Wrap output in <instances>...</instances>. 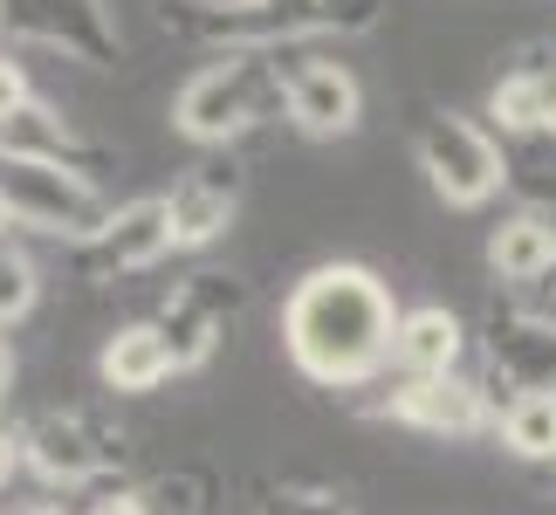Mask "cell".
<instances>
[{
	"label": "cell",
	"instance_id": "cell-1",
	"mask_svg": "<svg viewBox=\"0 0 556 515\" xmlns=\"http://www.w3.org/2000/svg\"><path fill=\"white\" fill-rule=\"evenodd\" d=\"M399 316L405 310L392 303V282H384V275H371L365 262H324L289 289L282 343H289L295 372L309 385L351 392V385H365L392 364Z\"/></svg>",
	"mask_w": 556,
	"mask_h": 515
},
{
	"label": "cell",
	"instance_id": "cell-2",
	"mask_svg": "<svg viewBox=\"0 0 556 515\" xmlns=\"http://www.w3.org/2000/svg\"><path fill=\"white\" fill-rule=\"evenodd\" d=\"M378 21H384V0H248V8L179 0V8H165V28L220 41V49H262V55L303 35H371Z\"/></svg>",
	"mask_w": 556,
	"mask_h": 515
},
{
	"label": "cell",
	"instance_id": "cell-3",
	"mask_svg": "<svg viewBox=\"0 0 556 515\" xmlns=\"http://www.w3.org/2000/svg\"><path fill=\"white\" fill-rule=\"evenodd\" d=\"M268 111H282V62L262 49H220L173 97V131L192 145H233Z\"/></svg>",
	"mask_w": 556,
	"mask_h": 515
},
{
	"label": "cell",
	"instance_id": "cell-4",
	"mask_svg": "<svg viewBox=\"0 0 556 515\" xmlns=\"http://www.w3.org/2000/svg\"><path fill=\"white\" fill-rule=\"evenodd\" d=\"M0 206H8L14 227L49 234V241H70V248H83L103 221H111L103 192L90 186V172L28 165V159H8V165H0Z\"/></svg>",
	"mask_w": 556,
	"mask_h": 515
},
{
	"label": "cell",
	"instance_id": "cell-5",
	"mask_svg": "<svg viewBox=\"0 0 556 515\" xmlns=\"http://www.w3.org/2000/svg\"><path fill=\"white\" fill-rule=\"evenodd\" d=\"M413 152H419L426 186H433L446 206H488L502 192V145H495V131H481V124L460 117V111H426Z\"/></svg>",
	"mask_w": 556,
	"mask_h": 515
},
{
	"label": "cell",
	"instance_id": "cell-6",
	"mask_svg": "<svg viewBox=\"0 0 556 515\" xmlns=\"http://www.w3.org/2000/svg\"><path fill=\"white\" fill-rule=\"evenodd\" d=\"M0 28H14L21 41H41V49H62L90 62V70L124 62V28L111 0H0Z\"/></svg>",
	"mask_w": 556,
	"mask_h": 515
},
{
	"label": "cell",
	"instance_id": "cell-7",
	"mask_svg": "<svg viewBox=\"0 0 556 515\" xmlns=\"http://www.w3.org/2000/svg\"><path fill=\"white\" fill-rule=\"evenodd\" d=\"M124 454H131L124 434L111 419H97V413H49V419H35L28 434H21V461L55 488L103 481L111 467H124Z\"/></svg>",
	"mask_w": 556,
	"mask_h": 515
},
{
	"label": "cell",
	"instance_id": "cell-8",
	"mask_svg": "<svg viewBox=\"0 0 556 515\" xmlns=\"http://www.w3.org/2000/svg\"><path fill=\"white\" fill-rule=\"evenodd\" d=\"M173 254V213H165V192H144V200L111 206L90 241L76 248V275L83 282H124V275H144Z\"/></svg>",
	"mask_w": 556,
	"mask_h": 515
},
{
	"label": "cell",
	"instance_id": "cell-9",
	"mask_svg": "<svg viewBox=\"0 0 556 515\" xmlns=\"http://www.w3.org/2000/svg\"><path fill=\"white\" fill-rule=\"evenodd\" d=\"M241 310H248V282L241 275H220V268L192 275V282H179L173 296H165L159 337H165V351H173L179 372H200V364L220 351V337H227V324Z\"/></svg>",
	"mask_w": 556,
	"mask_h": 515
},
{
	"label": "cell",
	"instance_id": "cell-10",
	"mask_svg": "<svg viewBox=\"0 0 556 515\" xmlns=\"http://www.w3.org/2000/svg\"><path fill=\"white\" fill-rule=\"evenodd\" d=\"M282 111L303 138H351L365 124V90H357V76L344 62L303 55L282 70Z\"/></svg>",
	"mask_w": 556,
	"mask_h": 515
},
{
	"label": "cell",
	"instance_id": "cell-11",
	"mask_svg": "<svg viewBox=\"0 0 556 515\" xmlns=\"http://www.w3.org/2000/svg\"><path fill=\"white\" fill-rule=\"evenodd\" d=\"M384 419L413 426V434H433V440H475L488 426V385H467V378H399V392L378 405Z\"/></svg>",
	"mask_w": 556,
	"mask_h": 515
},
{
	"label": "cell",
	"instance_id": "cell-12",
	"mask_svg": "<svg viewBox=\"0 0 556 515\" xmlns=\"http://www.w3.org/2000/svg\"><path fill=\"white\" fill-rule=\"evenodd\" d=\"M488 372L516 392H556V316L495 310L488 316Z\"/></svg>",
	"mask_w": 556,
	"mask_h": 515
},
{
	"label": "cell",
	"instance_id": "cell-13",
	"mask_svg": "<svg viewBox=\"0 0 556 515\" xmlns=\"http://www.w3.org/2000/svg\"><path fill=\"white\" fill-rule=\"evenodd\" d=\"M165 213H173V248H206L220 241L241 213V165L233 159H206L192 165L186 179L165 192Z\"/></svg>",
	"mask_w": 556,
	"mask_h": 515
},
{
	"label": "cell",
	"instance_id": "cell-14",
	"mask_svg": "<svg viewBox=\"0 0 556 515\" xmlns=\"http://www.w3.org/2000/svg\"><path fill=\"white\" fill-rule=\"evenodd\" d=\"M8 159H28V165H70V172H97V165H103L97 145L83 138L62 111H49L41 97H35L21 117L0 124V165H8Z\"/></svg>",
	"mask_w": 556,
	"mask_h": 515
},
{
	"label": "cell",
	"instance_id": "cell-15",
	"mask_svg": "<svg viewBox=\"0 0 556 515\" xmlns=\"http://www.w3.org/2000/svg\"><path fill=\"white\" fill-rule=\"evenodd\" d=\"M467 351V324L446 303H419L399 316V337H392V364L405 378H454V364Z\"/></svg>",
	"mask_w": 556,
	"mask_h": 515
},
{
	"label": "cell",
	"instance_id": "cell-16",
	"mask_svg": "<svg viewBox=\"0 0 556 515\" xmlns=\"http://www.w3.org/2000/svg\"><path fill=\"white\" fill-rule=\"evenodd\" d=\"M488 117L502 124V138H516V131H556V49L522 55L516 70L495 83Z\"/></svg>",
	"mask_w": 556,
	"mask_h": 515
},
{
	"label": "cell",
	"instance_id": "cell-17",
	"mask_svg": "<svg viewBox=\"0 0 556 515\" xmlns=\"http://www.w3.org/2000/svg\"><path fill=\"white\" fill-rule=\"evenodd\" d=\"M488 268L516 289L556 275V221H543V213H508V221L488 234Z\"/></svg>",
	"mask_w": 556,
	"mask_h": 515
},
{
	"label": "cell",
	"instance_id": "cell-18",
	"mask_svg": "<svg viewBox=\"0 0 556 515\" xmlns=\"http://www.w3.org/2000/svg\"><path fill=\"white\" fill-rule=\"evenodd\" d=\"M97 372H103V385H111V392L138 399V392H159V385L173 378L179 364H173V351H165L159 324H131V330H117L111 343H103Z\"/></svg>",
	"mask_w": 556,
	"mask_h": 515
},
{
	"label": "cell",
	"instance_id": "cell-19",
	"mask_svg": "<svg viewBox=\"0 0 556 515\" xmlns=\"http://www.w3.org/2000/svg\"><path fill=\"white\" fill-rule=\"evenodd\" d=\"M502 186L522 200V213L556 221V131H516V138H502Z\"/></svg>",
	"mask_w": 556,
	"mask_h": 515
},
{
	"label": "cell",
	"instance_id": "cell-20",
	"mask_svg": "<svg viewBox=\"0 0 556 515\" xmlns=\"http://www.w3.org/2000/svg\"><path fill=\"white\" fill-rule=\"evenodd\" d=\"M502 447L516 461H536V467H556V392H516L502 405Z\"/></svg>",
	"mask_w": 556,
	"mask_h": 515
},
{
	"label": "cell",
	"instance_id": "cell-21",
	"mask_svg": "<svg viewBox=\"0 0 556 515\" xmlns=\"http://www.w3.org/2000/svg\"><path fill=\"white\" fill-rule=\"evenodd\" d=\"M35 289H41V282H35V262H28L14 241H0V330L21 324V316L35 310Z\"/></svg>",
	"mask_w": 556,
	"mask_h": 515
},
{
	"label": "cell",
	"instance_id": "cell-22",
	"mask_svg": "<svg viewBox=\"0 0 556 515\" xmlns=\"http://www.w3.org/2000/svg\"><path fill=\"white\" fill-rule=\"evenodd\" d=\"M200 508H206L200 475H165L152 488H138V515H200Z\"/></svg>",
	"mask_w": 556,
	"mask_h": 515
},
{
	"label": "cell",
	"instance_id": "cell-23",
	"mask_svg": "<svg viewBox=\"0 0 556 515\" xmlns=\"http://www.w3.org/2000/svg\"><path fill=\"white\" fill-rule=\"evenodd\" d=\"M268 515H351V502L337 488H309V481H289L268 495Z\"/></svg>",
	"mask_w": 556,
	"mask_h": 515
},
{
	"label": "cell",
	"instance_id": "cell-24",
	"mask_svg": "<svg viewBox=\"0 0 556 515\" xmlns=\"http://www.w3.org/2000/svg\"><path fill=\"white\" fill-rule=\"evenodd\" d=\"M28 103H35V83L21 76V62H8V55H0V124H8V117H21Z\"/></svg>",
	"mask_w": 556,
	"mask_h": 515
},
{
	"label": "cell",
	"instance_id": "cell-25",
	"mask_svg": "<svg viewBox=\"0 0 556 515\" xmlns=\"http://www.w3.org/2000/svg\"><path fill=\"white\" fill-rule=\"evenodd\" d=\"M21 475V434H8V426H0V488H8Z\"/></svg>",
	"mask_w": 556,
	"mask_h": 515
},
{
	"label": "cell",
	"instance_id": "cell-26",
	"mask_svg": "<svg viewBox=\"0 0 556 515\" xmlns=\"http://www.w3.org/2000/svg\"><path fill=\"white\" fill-rule=\"evenodd\" d=\"M90 515H138V488H124V495H111V502H97Z\"/></svg>",
	"mask_w": 556,
	"mask_h": 515
},
{
	"label": "cell",
	"instance_id": "cell-27",
	"mask_svg": "<svg viewBox=\"0 0 556 515\" xmlns=\"http://www.w3.org/2000/svg\"><path fill=\"white\" fill-rule=\"evenodd\" d=\"M8 385H14V351L0 343V399H8Z\"/></svg>",
	"mask_w": 556,
	"mask_h": 515
},
{
	"label": "cell",
	"instance_id": "cell-28",
	"mask_svg": "<svg viewBox=\"0 0 556 515\" xmlns=\"http://www.w3.org/2000/svg\"><path fill=\"white\" fill-rule=\"evenodd\" d=\"M0 241H8V206H0Z\"/></svg>",
	"mask_w": 556,
	"mask_h": 515
},
{
	"label": "cell",
	"instance_id": "cell-29",
	"mask_svg": "<svg viewBox=\"0 0 556 515\" xmlns=\"http://www.w3.org/2000/svg\"><path fill=\"white\" fill-rule=\"evenodd\" d=\"M549 495H556V467H549Z\"/></svg>",
	"mask_w": 556,
	"mask_h": 515
}]
</instances>
